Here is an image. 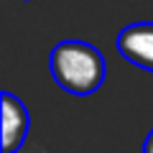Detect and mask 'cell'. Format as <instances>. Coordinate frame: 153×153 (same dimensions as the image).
<instances>
[{
  "mask_svg": "<svg viewBox=\"0 0 153 153\" xmlns=\"http://www.w3.org/2000/svg\"><path fill=\"white\" fill-rule=\"evenodd\" d=\"M143 153H153V128H151V133H148V138L143 140Z\"/></svg>",
  "mask_w": 153,
  "mask_h": 153,
  "instance_id": "cell-4",
  "label": "cell"
},
{
  "mask_svg": "<svg viewBox=\"0 0 153 153\" xmlns=\"http://www.w3.org/2000/svg\"><path fill=\"white\" fill-rule=\"evenodd\" d=\"M0 105H3V138H0V146H3V153H16L26 143L31 117H28L26 105L10 92H3Z\"/></svg>",
  "mask_w": 153,
  "mask_h": 153,
  "instance_id": "cell-3",
  "label": "cell"
},
{
  "mask_svg": "<svg viewBox=\"0 0 153 153\" xmlns=\"http://www.w3.org/2000/svg\"><path fill=\"white\" fill-rule=\"evenodd\" d=\"M49 69L54 82L64 92L84 97V94L97 92L105 84L107 76V64L97 46L87 41H59L51 49Z\"/></svg>",
  "mask_w": 153,
  "mask_h": 153,
  "instance_id": "cell-1",
  "label": "cell"
},
{
  "mask_svg": "<svg viewBox=\"0 0 153 153\" xmlns=\"http://www.w3.org/2000/svg\"><path fill=\"white\" fill-rule=\"evenodd\" d=\"M115 49L130 64L140 66L146 71H153V23L125 26L115 38Z\"/></svg>",
  "mask_w": 153,
  "mask_h": 153,
  "instance_id": "cell-2",
  "label": "cell"
}]
</instances>
